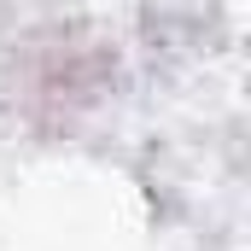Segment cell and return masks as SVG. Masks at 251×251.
I'll return each instance as SVG.
<instances>
[{
	"label": "cell",
	"mask_w": 251,
	"mask_h": 251,
	"mask_svg": "<svg viewBox=\"0 0 251 251\" xmlns=\"http://www.w3.org/2000/svg\"><path fill=\"white\" fill-rule=\"evenodd\" d=\"M111 82V53L105 41L82 35V29H35L24 35L18 59H12V100L35 128H64L82 111H94L105 100Z\"/></svg>",
	"instance_id": "1"
}]
</instances>
